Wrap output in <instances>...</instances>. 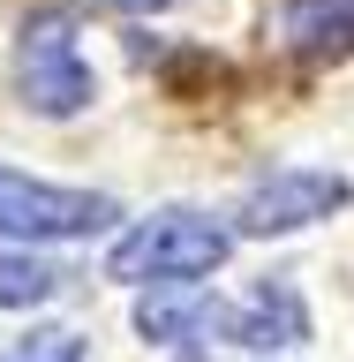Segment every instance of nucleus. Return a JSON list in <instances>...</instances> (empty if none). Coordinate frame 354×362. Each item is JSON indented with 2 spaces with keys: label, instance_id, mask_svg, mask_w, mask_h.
<instances>
[{
  "label": "nucleus",
  "instance_id": "2",
  "mask_svg": "<svg viewBox=\"0 0 354 362\" xmlns=\"http://www.w3.org/2000/svg\"><path fill=\"white\" fill-rule=\"evenodd\" d=\"M16 76H23V106L30 113H83L90 106V68L76 53V16L68 8H38L23 23V45H16Z\"/></svg>",
  "mask_w": 354,
  "mask_h": 362
},
{
  "label": "nucleus",
  "instance_id": "10",
  "mask_svg": "<svg viewBox=\"0 0 354 362\" xmlns=\"http://www.w3.org/2000/svg\"><path fill=\"white\" fill-rule=\"evenodd\" d=\"M121 8H174V0H121Z\"/></svg>",
  "mask_w": 354,
  "mask_h": 362
},
{
  "label": "nucleus",
  "instance_id": "6",
  "mask_svg": "<svg viewBox=\"0 0 354 362\" xmlns=\"http://www.w3.org/2000/svg\"><path fill=\"white\" fill-rule=\"evenodd\" d=\"M294 53H354V0H287Z\"/></svg>",
  "mask_w": 354,
  "mask_h": 362
},
{
  "label": "nucleus",
  "instance_id": "9",
  "mask_svg": "<svg viewBox=\"0 0 354 362\" xmlns=\"http://www.w3.org/2000/svg\"><path fill=\"white\" fill-rule=\"evenodd\" d=\"M0 362H83V339L68 332V325H45V332H30V339H16Z\"/></svg>",
  "mask_w": 354,
  "mask_h": 362
},
{
  "label": "nucleus",
  "instance_id": "4",
  "mask_svg": "<svg viewBox=\"0 0 354 362\" xmlns=\"http://www.w3.org/2000/svg\"><path fill=\"white\" fill-rule=\"evenodd\" d=\"M347 204V181L317 174V166H279L271 181H256L242 197V234H294L309 219H332Z\"/></svg>",
  "mask_w": 354,
  "mask_h": 362
},
{
  "label": "nucleus",
  "instance_id": "3",
  "mask_svg": "<svg viewBox=\"0 0 354 362\" xmlns=\"http://www.w3.org/2000/svg\"><path fill=\"white\" fill-rule=\"evenodd\" d=\"M98 226H113V197L53 189V181H30V174H8L0 166V234L68 242V234H98Z\"/></svg>",
  "mask_w": 354,
  "mask_h": 362
},
{
  "label": "nucleus",
  "instance_id": "11",
  "mask_svg": "<svg viewBox=\"0 0 354 362\" xmlns=\"http://www.w3.org/2000/svg\"><path fill=\"white\" fill-rule=\"evenodd\" d=\"M189 362H196V355H189Z\"/></svg>",
  "mask_w": 354,
  "mask_h": 362
},
{
  "label": "nucleus",
  "instance_id": "1",
  "mask_svg": "<svg viewBox=\"0 0 354 362\" xmlns=\"http://www.w3.org/2000/svg\"><path fill=\"white\" fill-rule=\"evenodd\" d=\"M226 249H234V234H226L219 219H203V211H151V219L136 226V234H121L106 257L113 279H174V287H189V279H203V272L226 264Z\"/></svg>",
  "mask_w": 354,
  "mask_h": 362
},
{
  "label": "nucleus",
  "instance_id": "8",
  "mask_svg": "<svg viewBox=\"0 0 354 362\" xmlns=\"http://www.w3.org/2000/svg\"><path fill=\"white\" fill-rule=\"evenodd\" d=\"M68 272L45 264V257H30V249H0V310H30V302H45V294H61Z\"/></svg>",
  "mask_w": 354,
  "mask_h": 362
},
{
  "label": "nucleus",
  "instance_id": "5",
  "mask_svg": "<svg viewBox=\"0 0 354 362\" xmlns=\"http://www.w3.org/2000/svg\"><path fill=\"white\" fill-rule=\"evenodd\" d=\"M136 332L143 339H242V310H226L219 294H158V302H143L136 310Z\"/></svg>",
  "mask_w": 354,
  "mask_h": 362
},
{
  "label": "nucleus",
  "instance_id": "7",
  "mask_svg": "<svg viewBox=\"0 0 354 362\" xmlns=\"http://www.w3.org/2000/svg\"><path fill=\"white\" fill-rule=\"evenodd\" d=\"M309 332V317H302V302H294V287L279 279V287H256V302L242 310V347H294V339Z\"/></svg>",
  "mask_w": 354,
  "mask_h": 362
}]
</instances>
